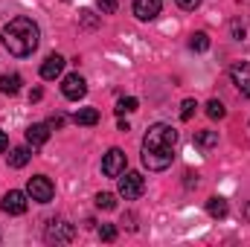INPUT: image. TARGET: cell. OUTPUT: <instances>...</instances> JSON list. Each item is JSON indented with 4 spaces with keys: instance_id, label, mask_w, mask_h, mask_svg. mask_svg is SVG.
Instances as JSON below:
<instances>
[{
    "instance_id": "obj_5",
    "label": "cell",
    "mask_w": 250,
    "mask_h": 247,
    "mask_svg": "<svg viewBox=\"0 0 250 247\" xmlns=\"http://www.w3.org/2000/svg\"><path fill=\"white\" fill-rule=\"evenodd\" d=\"M143 192H146V178L140 172H123V178H120V195H123L125 201H137Z\"/></svg>"
},
{
    "instance_id": "obj_25",
    "label": "cell",
    "mask_w": 250,
    "mask_h": 247,
    "mask_svg": "<svg viewBox=\"0 0 250 247\" xmlns=\"http://www.w3.org/2000/svg\"><path fill=\"white\" fill-rule=\"evenodd\" d=\"M64 123H67V120H64L62 114H56V117H50V120H47L50 131H59V128H64Z\"/></svg>"
},
{
    "instance_id": "obj_1",
    "label": "cell",
    "mask_w": 250,
    "mask_h": 247,
    "mask_svg": "<svg viewBox=\"0 0 250 247\" xmlns=\"http://www.w3.org/2000/svg\"><path fill=\"white\" fill-rule=\"evenodd\" d=\"M175 145H178V131L166 123L148 125L143 137V166L148 172H163L175 160Z\"/></svg>"
},
{
    "instance_id": "obj_4",
    "label": "cell",
    "mask_w": 250,
    "mask_h": 247,
    "mask_svg": "<svg viewBox=\"0 0 250 247\" xmlns=\"http://www.w3.org/2000/svg\"><path fill=\"white\" fill-rule=\"evenodd\" d=\"M44 239L50 242V245H70L73 239H76V227L70 224V221H64V218H53L50 224H47V233H44Z\"/></svg>"
},
{
    "instance_id": "obj_6",
    "label": "cell",
    "mask_w": 250,
    "mask_h": 247,
    "mask_svg": "<svg viewBox=\"0 0 250 247\" xmlns=\"http://www.w3.org/2000/svg\"><path fill=\"white\" fill-rule=\"evenodd\" d=\"M29 195L26 192H21V189H9L6 195H3V212L6 215H23L26 212V206H29V201H26Z\"/></svg>"
},
{
    "instance_id": "obj_24",
    "label": "cell",
    "mask_w": 250,
    "mask_h": 247,
    "mask_svg": "<svg viewBox=\"0 0 250 247\" xmlns=\"http://www.w3.org/2000/svg\"><path fill=\"white\" fill-rule=\"evenodd\" d=\"M96 6L102 9V15H114L120 3H117V0H96Z\"/></svg>"
},
{
    "instance_id": "obj_21",
    "label": "cell",
    "mask_w": 250,
    "mask_h": 247,
    "mask_svg": "<svg viewBox=\"0 0 250 247\" xmlns=\"http://www.w3.org/2000/svg\"><path fill=\"white\" fill-rule=\"evenodd\" d=\"M96 206H99V209H114V206H117V198H114L111 192H99V195H96Z\"/></svg>"
},
{
    "instance_id": "obj_3",
    "label": "cell",
    "mask_w": 250,
    "mask_h": 247,
    "mask_svg": "<svg viewBox=\"0 0 250 247\" xmlns=\"http://www.w3.org/2000/svg\"><path fill=\"white\" fill-rule=\"evenodd\" d=\"M26 195H29L32 201H38V204H50L53 195H56V186H53V181H50L47 175H35V178H29V184H26Z\"/></svg>"
},
{
    "instance_id": "obj_19",
    "label": "cell",
    "mask_w": 250,
    "mask_h": 247,
    "mask_svg": "<svg viewBox=\"0 0 250 247\" xmlns=\"http://www.w3.org/2000/svg\"><path fill=\"white\" fill-rule=\"evenodd\" d=\"M189 47H192L195 53H207V50H209V35H207V32H195L192 41H189Z\"/></svg>"
},
{
    "instance_id": "obj_28",
    "label": "cell",
    "mask_w": 250,
    "mask_h": 247,
    "mask_svg": "<svg viewBox=\"0 0 250 247\" xmlns=\"http://www.w3.org/2000/svg\"><path fill=\"white\" fill-rule=\"evenodd\" d=\"M233 32H236V38H239V41L245 38V26H239V23H236V26H233Z\"/></svg>"
},
{
    "instance_id": "obj_23",
    "label": "cell",
    "mask_w": 250,
    "mask_h": 247,
    "mask_svg": "<svg viewBox=\"0 0 250 247\" xmlns=\"http://www.w3.org/2000/svg\"><path fill=\"white\" fill-rule=\"evenodd\" d=\"M99 239L102 242H117V227L114 224H102L99 227Z\"/></svg>"
},
{
    "instance_id": "obj_26",
    "label": "cell",
    "mask_w": 250,
    "mask_h": 247,
    "mask_svg": "<svg viewBox=\"0 0 250 247\" xmlns=\"http://www.w3.org/2000/svg\"><path fill=\"white\" fill-rule=\"evenodd\" d=\"M175 3H178L181 9H187V12H195V9L201 6V0H175Z\"/></svg>"
},
{
    "instance_id": "obj_20",
    "label": "cell",
    "mask_w": 250,
    "mask_h": 247,
    "mask_svg": "<svg viewBox=\"0 0 250 247\" xmlns=\"http://www.w3.org/2000/svg\"><path fill=\"white\" fill-rule=\"evenodd\" d=\"M140 108V102L134 99V96H123L120 102H117V114H134Z\"/></svg>"
},
{
    "instance_id": "obj_13",
    "label": "cell",
    "mask_w": 250,
    "mask_h": 247,
    "mask_svg": "<svg viewBox=\"0 0 250 247\" xmlns=\"http://www.w3.org/2000/svg\"><path fill=\"white\" fill-rule=\"evenodd\" d=\"M21 84H23V79H21L18 73H6V76L0 79V93H6V96H15V93L21 90Z\"/></svg>"
},
{
    "instance_id": "obj_29",
    "label": "cell",
    "mask_w": 250,
    "mask_h": 247,
    "mask_svg": "<svg viewBox=\"0 0 250 247\" xmlns=\"http://www.w3.org/2000/svg\"><path fill=\"white\" fill-rule=\"evenodd\" d=\"M41 96H44V93H41V90H38V87H35V90H32V93H29V102H38V99H41Z\"/></svg>"
},
{
    "instance_id": "obj_30",
    "label": "cell",
    "mask_w": 250,
    "mask_h": 247,
    "mask_svg": "<svg viewBox=\"0 0 250 247\" xmlns=\"http://www.w3.org/2000/svg\"><path fill=\"white\" fill-rule=\"evenodd\" d=\"M245 218H250V204L245 206Z\"/></svg>"
},
{
    "instance_id": "obj_10",
    "label": "cell",
    "mask_w": 250,
    "mask_h": 247,
    "mask_svg": "<svg viewBox=\"0 0 250 247\" xmlns=\"http://www.w3.org/2000/svg\"><path fill=\"white\" fill-rule=\"evenodd\" d=\"M163 12V0H134V15L140 21H154Z\"/></svg>"
},
{
    "instance_id": "obj_22",
    "label": "cell",
    "mask_w": 250,
    "mask_h": 247,
    "mask_svg": "<svg viewBox=\"0 0 250 247\" xmlns=\"http://www.w3.org/2000/svg\"><path fill=\"white\" fill-rule=\"evenodd\" d=\"M195 108H198V102H195V99H184V102H181V120H184V123H189V120H192Z\"/></svg>"
},
{
    "instance_id": "obj_17",
    "label": "cell",
    "mask_w": 250,
    "mask_h": 247,
    "mask_svg": "<svg viewBox=\"0 0 250 247\" xmlns=\"http://www.w3.org/2000/svg\"><path fill=\"white\" fill-rule=\"evenodd\" d=\"M195 145L204 148V151L218 145V131H195Z\"/></svg>"
},
{
    "instance_id": "obj_12",
    "label": "cell",
    "mask_w": 250,
    "mask_h": 247,
    "mask_svg": "<svg viewBox=\"0 0 250 247\" xmlns=\"http://www.w3.org/2000/svg\"><path fill=\"white\" fill-rule=\"evenodd\" d=\"M62 70H64V59L59 53H53V56H47L44 64H41V79H47V82H50V79H59Z\"/></svg>"
},
{
    "instance_id": "obj_11",
    "label": "cell",
    "mask_w": 250,
    "mask_h": 247,
    "mask_svg": "<svg viewBox=\"0 0 250 247\" xmlns=\"http://www.w3.org/2000/svg\"><path fill=\"white\" fill-rule=\"evenodd\" d=\"M47 140H50V125L47 123H32L29 128H26V143H29L32 148L47 145Z\"/></svg>"
},
{
    "instance_id": "obj_7",
    "label": "cell",
    "mask_w": 250,
    "mask_h": 247,
    "mask_svg": "<svg viewBox=\"0 0 250 247\" xmlns=\"http://www.w3.org/2000/svg\"><path fill=\"white\" fill-rule=\"evenodd\" d=\"M125 163H128V160H125L123 148H111V151L102 157V175H105V178H120L125 172Z\"/></svg>"
},
{
    "instance_id": "obj_16",
    "label": "cell",
    "mask_w": 250,
    "mask_h": 247,
    "mask_svg": "<svg viewBox=\"0 0 250 247\" xmlns=\"http://www.w3.org/2000/svg\"><path fill=\"white\" fill-rule=\"evenodd\" d=\"M73 123L76 125H96L99 123V111L96 108H79L73 114Z\"/></svg>"
},
{
    "instance_id": "obj_8",
    "label": "cell",
    "mask_w": 250,
    "mask_h": 247,
    "mask_svg": "<svg viewBox=\"0 0 250 247\" xmlns=\"http://www.w3.org/2000/svg\"><path fill=\"white\" fill-rule=\"evenodd\" d=\"M62 93H64V99L79 102V99L87 93V82H84L79 73H70V76H64V82H62Z\"/></svg>"
},
{
    "instance_id": "obj_2",
    "label": "cell",
    "mask_w": 250,
    "mask_h": 247,
    "mask_svg": "<svg viewBox=\"0 0 250 247\" xmlns=\"http://www.w3.org/2000/svg\"><path fill=\"white\" fill-rule=\"evenodd\" d=\"M0 38H3V47H6L15 59H26V56H32V53L38 50V44H41V29H38V23H35L32 18L18 15V18H12V21L3 26Z\"/></svg>"
},
{
    "instance_id": "obj_9",
    "label": "cell",
    "mask_w": 250,
    "mask_h": 247,
    "mask_svg": "<svg viewBox=\"0 0 250 247\" xmlns=\"http://www.w3.org/2000/svg\"><path fill=\"white\" fill-rule=\"evenodd\" d=\"M230 82L236 84V90L250 99V62H236L230 67Z\"/></svg>"
},
{
    "instance_id": "obj_27",
    "label": "cell",
    "mask_w": 250,
    "mask_h": 247,
    "mask_svg": "<svg viewBox=\"0 0 250 247\" xmlns=\"http://www.w3.org/2000/svg\"><path fill=\"white\" fill-rule=\"evenodd\" d=\"M6 148H9V137H6V134H3V131H0V154H3V151H6Z\"/></svg>"
},
{
    "instance_id": "obj_18",
    "label": "cell",
    "mask_w": 250,
    "mask_h": 247,
    "mask_svg": "<svg viewBox=\"0 0 250 247\" xmlns=\"http://www.w3.org/2000/svg\"><path fill=\"white\" fill-rule=\"evenodd\" d=\"M207 117H209V120H224V117H227V108H224V102H218V99H209V102H207Z\"/></svg>"
},
{
    "instance_id": "obj_14",
    "label": "cell",
    "mask_w": 250,
    "mask_h": 247,
    "mask_svg": "<svg viewBox=\"0 0 250 247\" xmlns=\"http://www.w3.org/2000/svg\"><path fill=\"white\" fill-rule=\"evenodd\" d=\"M29 157H32L29 148H26V145H18V148L9 151V166H12V169H23V166L29 163Z\"/></svg>"
},
{
    "instance_id": "obj_15",
    "label": "cell",
    "mask_w": 250,
    "mask_h": 247,
    "mask_svg": "<svg viewBox=\"0 0 250 247\" xmlns=\"http://www.w3.org/2000/svg\"><path fill=\"white\" fill-rule=\"evenodd\" d=\"M207 212H209L212 218H218V221H221V218H227L230 206H227V201H224V198H218V195H215V198H209V201H207Z\"/></svg>"
}]
</instances>
